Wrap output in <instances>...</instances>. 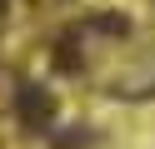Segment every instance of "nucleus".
<instances>
[{
	"label": "nucleus",
	"instance_id": "nucleus-2",
	"mask_svg": "<svg viewBox=\"0 0 155 149\" xmlns=\"http://www.w3.org/2000/svg\"><path fill=\"white\" fill-rule=\"evenodd\" d=\"M0 15H5V0H0Z\"/></svg>",
	"mask_w": 155,
	"mask_h": 149
},
{
	"label": "nucleus",
	"instance_id": "nucleus-1",
	"mask_svg": "<svg viewBox=\"0 0 155 149\" xmlns=\"http://www.w3.org/2000/svg\"><path fill=\"white\" fill-rule=\"evenodd\" d=\"M15 109H20V124L35 129V134H45L55 119V99L45 95L40 85H20V95H15Z\"/></svg>",
	"mask_w": 155,
	"mask_h": 149
}]
</instances>
